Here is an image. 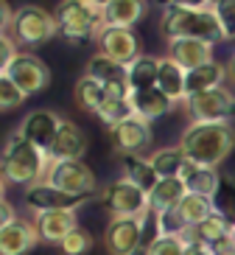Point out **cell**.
Wrapping results in <instances>:
<instances>
[{
  "label": "cell",
  "mask_w": 235,
  "mask_h": 255,
  "mask_svg": "<svg viewBox=\"0 0 235 255\" xmlns=\"http://www.w3.org/2000/svg\"><path fill=\"white\" fill-rule=\"evenodd\" d=\"M182 146L185 157L190 163L219 168L235 149V129L233 124H216V121H193L182 132Z\"/></svg>",
  "instance_id": "1"
},
{
  "label": "cell",
  "mask_w": 235,
  "mask_h": 255,
  "mask_svg": "<svg viewBox=\"0 0 235 255\" xmlns=\"http://www.w3.org/2000/svg\"><path fill=\"white\" fill-rule=\"evenodd\" d=\"M51 154L42 151L39 146H34L31 140H25L20 132L8 137L6 149H3V160H0V171L3 180L11 185H34V182L48 180L51 171Z\"/></svg>",
  "instance_id": "2"
},
{
  "label": "cell",
  "mask_w": 235,
  "mask_h": 255,
  "mask_svg": "<svg viewBox=\"0 0 235 255\" xmlns=\"http://www.w3.org/2000/svg\"><path fill=\"white\" fill-rule=\"evenodd\" d=\"M159 34L168 42H176V39H205L210 45L224 42V31L213 8H162Z\"/></svg>",
  "instance_id": "3"
},
{
  "label": "cell",
  "mask_w": 235,
  "mask_h": 255,
  "mask_svg": "<svg viewBox=\"0 0 235 255\" xmlns=\"http://www.w3.org/2000/svg\"><path fill=\"white\" fill-rule=\"evenodd\" d=\"M53 20H56V34L62 39L87 45L98 39L104 28V8L92 6L87 0H62L53 11Z\"/></svg>",
  "instance_id": "4"
},
{
  "label": "cell",
  "mask_w": 235,
  "mask_h": 255,
  "mask_svg": "<svg viewBox=\"0 0 235 255\" xmlns=\"http://www.w3.org/2000/svg\"><path fill=\"white\" fill-rule=\"evenodd\" d=\"M8 37L23 48L45 45V42H51V37H56V20L42 6H20L14 11V23H11Z\"/></svg>",
  "instance_id": "5"
},
{
  "label": "cell",
  "mask_w": 235,
  "mask_h": 255,
  "mask_svg": "<svg viewBox=\"0 0 235 255\" xmlns=\"http://www.w3.org/2000/svg\"><path fill=\"white\" fill-rule=\"evenodd\" d=\"M101 205L109 210V216H135L143 219L149 213V194L143 188H137L135 182H129L126 177L112 180L101 188L98 194Z\"/></svg>",
  "instance_id": "6"
},
{
  "label": "cell",
  "mask_w": 235,
  "mask_h": 255,
  "mask_svg": "<svg viewBox=\"0 0 235 255\" xmlns=\"http://www.w3.org/2000/svg\"><path fill=\"white\" fill-rule=\"evenodd\" d=\"M185 110L193 121H216V124H233L235 121V93L227 87L199 93L185 98Z\"/></svg>",
  "instance_id": "7"
},
{
  "label": "cell",
  "mask_w": 235,
  "mask_h": 255,
  "mask_svg": "<svg viewBox=\"0 0 235 255\" xmlns=\"http://www.w3.org/2000/svg\"><path fill=\"white\" fill-rule=\"evenodd\" d=\"M143 219L112 216L104 230V244L109 255H140L143 250Z\"/></svg>",
  "instance_id": "8"
},
{
  "label": "cell",
  "mask_w": 235,
  "mask_h": 255,
  "mask_svg": "<svg viewBox=\"0 0 235 255\" xmlns=\"http://www.w3.org/2000/svg\"><path fill=\"white\" fill-rule=\"evenodd\" d=\"M0 76L11 79V82L25 93V96L45 90L48 82H51V70H48V65L39 59L37 53H31V51H20V53H17V59L11 62L6 70H0Z\"/></svg>",
  "instance_id": "9"
},
{
  "label": "cell",
  "mask_w": 235,
  "mask_h": 255,
  "mask_svg": "<svg viewBox=\"0 0 235 255\" xmlns=\"http://www.w3.org/2000/svg\"><path fill=\"white\" fill-rule=\"evenodd\" d=\"M48 182L62 188V191H68V194H73V196H84V199L90 194H95V174L81 160H59V163H51Z\"/></svg>",
  "instance_id": "10"
},
{
  "label": "cell",
  "mask_w": 235,
  "mask_h": 255,
  "mask_svg": "<svg viewBox=\"0 0 235 255\" xmlns=\"http://www.w3.org/2000/svg\"><path fill=\"white\" fill-rule=\"evenodd\" d=\"M109 140H112V149L118 154H146L152 149V140H154L152 121L132 115L123 124L109 129Z\"/></svg>",
  "instance_id": "11"
},
{
  "label": "cell",
  "mask_w": 235,
  "mask_h": 255,
  "mask_svg": "<svg viewBox=\"0 0 235 255\" xmlns=\"http://www.w3.org/2000/svg\"><path fill=\"white\" fill-rule=\"evenodd\" d=\"M84 202H87L84 196H73L68 191H62V188L51 185L48 180L34 182V185L25 188V205L34 213H45V210H76Z\"/></svg>",
  "instance_id": "12"
},
{
  "label": "cell",
  "mask_w": 235,
  "mask_h": 255,
  "mask_svg": "<svg viewBox=\"0 0 235 255\" xmlns=\"http://www.w3.org/2000/svg\"><path fill=\"white\" fill-rule=\"evenodd\" d=\"M87 76H92L95 82H101L106 87V93L112 96H132L129 87V65H121V62L109 59L106 53H95L90 62H87Z\"/></svg>",
  "instance_id": "13"
},
{
  "label": "cell",
  "mask_w": 235,
  "mask_h": 255,
  "mask_svg": "<svg viewBox=\"0 0 235 255\" xmlns=\"http://www.w3.org/2000/svg\"><path fill=\"white\" fill-rule=\"evenodd\" d=\"M98 51L106 53L109 59L121 62V65H132L140 56V39L132 28H115V25H104L98 34Z\"/></svg>",
  "instance_id": "14"
},
{
  "label": "cell",
  "mask_w": 235,
  "mask_h": 255,
  "mask_svg": "<svg viewBox=\"0 0 235 255\" xmlns=\"http://www.w3.org/2000/svg\"><path fill=\"white\" fill-rule=\"evenodd\" d=\"M59 127H62V118L53 113V110H34V113H28L23 118V124H20L17 132H20L25 140H31L34 146H39L42 151L51 154V146H53V140H56Z\"/></svg>",
  "instance_id": "15"
},
{
  "label": "cell",
  "mask_w": 235,
  "mask_h": 255,
  "mask_svg": "<svg viewBox=\"0 0 235 255\" xmlns=\"http://www.w3.org/2000/svg\"><path fill=\"white\" fill-rule=\"evenodd\" d=\"M34 225H37L42 241L62 244L78 227V219H76V210H45V213L34 216Z\"/></svg>",
  "instance_id": "16"
},
{
  "label": "cell",
  "mask_w": 235,
  "mask_h": 255,
  "mask_svg": "<svg viewBox=\"0 0 235 255\" xmlns=\"http://www.w3.org/2000/svg\"><path fill=\"white\" fill-rule=\"evenodd\" d=\"M39 230L34 222H25V219H17L14 225L0 227V255H25L28 250L37 247Z\"/></svg>",
  "instance_id": "17"
},
{
  "label": "cell",
  "mask_w": 235,
  "mask_h": 255,
  "mask_svg": "<svg viewBox=\"0 0 235 255\" xmlns=\"http://www.w3.org/2000/svg\"><path fill=\"white\" fill-rule=\"evenodd\" d=\"M84 151H87V135L81 132V127L68 118H62V127L51 146V160L53 163H59V160H81Z\"/></svg>",
  "instance_id": "18"
},
{
  "label": "cell",
  "mask_w": 235,
  "mask_h": 255,
  "mask_svg": "<svg viewBox=\"0 0 235 255\" xmlns=\"http://www.w3.org/2000/svg\"><path fill=\"white\" fill-rule=\"evenodd\" d=\"M230 230H233V222L221 210H213L202 225L185 227V230H179V236L185 239V244H207V247H213V244L227 239Z\"/></svg>",
  "instance_id": "19"
},
{
  "label": "cell",
  "mask_w": 235,
  "mask_h": 255,
  "mask_svg": "<svg viewBox=\"0 0 235 255\" xmlns=\"http://www.w3.org/2000/svg\"><path fill=\"white\" fill-rule=\"evenodd\" d=\"M185 196H188V185L179 177H159V182L149 194V210H154L157 216H168L179 208Z\"/></svg>",
  "instance_id": "20"
},
{
  "label": "cell",
  "mask_w": 235,
  "mask_h": 255,
  "mask_svg": "<svg viewBox=\"0 0 235 255\" xmlns=\"http://www.w3.org/2000/svg\"><path fill=\"white\" fill-rule=\"evenodd\" d=\"M213 210H216V202H213L210 196L188 194L182 202H179V208H176L174 213H168V216H162V219H174V233H179V230H185V227L202 225Z\"/></svg>",
  "instance_id": "21"
},
{
  "label": "cell",
  "mask_w": 235,
  "mask_h": 255,
  "mask_svg": "<svg viewBox=\"0 0 235 255\" xmlns=\"http://www.w3.org/2000/svg\"><path fill=\"white\" fill-rule=\"evenodd\" d=\"M168 56L182 65L185 70H196L202 65H210L213 59V45L205 39H176V42H168Z\"/></svg>",
  "instance_id": "22"
},
{
  "label": "cell",
  "mask_w": 235,
  "mask_h": 255,
  "mask_svg": "<svg viewBox=\"0 0 235 255\" xmlns=\"http://www.w3.org/2000/svg\"><path fill=\"white\" fill-rule=\"evenodd\" d=\"M179 180L188 185V194H199V196H216L221 188V177L216 168H207V165H199V163H185Z\"/></svg>",
  "instance_id": "23"
},
{
  "label": "cell",
  "mask_w": 235,
  "mask_h": 255,
  "mask_svg": "<svg viewBox=\"0 0 235 255\" xmlns=\"http://www.w3.org/2000/svg\"><path fill=\"white\" fill-rule=\"evenodd\" d=\"M227 79H230L227 65H221V62H210V65H202V68H196V70H188L185 98L207 93V90H216V87H221Z\"/></svg>",
  "instance_id": "24"
},
{
  "label": "cell",
  "mask_w": 235,
  "mask_h": 255,
  "mask_svg": "<svg viewBox=\"0 0 235 255\" xmlns=\"http://www.w3.org/2000/svg\"><path fill=\"white\" fill-rule=\"evenodd\" d=\"M149 11L146 0H112L104 8V25H115V28H132L140 23Z\"/></svg>",
  "instance_id": "25"
},
{
  "label": "cell",
  "mask_w": 235,
  "mask_h": 255,
  "mask_svg": "<svg viewBox=\"0 0 235 255\" xmlns=\"http://www.w3.org/2000/svg\"><path fill=\"white\" fill-rule=\"evenodd\" d=\"M129 101H132V110H135L137 118H146V121L162 118V115L171 113L174 104H176V101H171L159 87H154V90H143V93H132Z\"/></svg>",
  "instance_id": "26"
},
{
  "label": "cell",
  "mask_w": 235,
  "mask_h": 255,
  "mask_svg": "<svg viewBox=\"0 0 235 255\" xmlns=\"http://www.w3.org/2000/svg\"><path fill=\"white\" fill-rule=\"evenodd\" d=\"M121 165H123V177L135 182L137 188H143L146 194H152L154 185L159 182V174L154 171L152 160L146 154H121Z\"/></svg>",
  "instance_id": "27"
},
{
  "label": "cell",
  "mask_w": 235,
  "mask_h": 255,
  "mask_svg": "<svg viewBox=\"0 0 235 255\" xmlns=\"http://www.w3.org/2000/svg\"><path fill=\"white\" fill-rule=\"evenodd\" d=\"M185 82H188V70L182 65H176L171 56H159V79L157 87L165 93L171 101H185Z\"/></svg>",
  "instance_id": "28"
},
{
  "label": "cell",
  "mask_w": 235,
  "mask_h": 255,
  "mask_svg": "<svg viewBox=\"0 0 235 255\" xmlns=\"http://www.w3.org/2000/svg\"><path fill=\"white\" fill-rule=\"evenodd\" d=\"M157 79H159V56L140 53V56L129 65V87H132V93L154 90V87H157Z\"/></svg>",
  "instance_id": "29"
},
{
  "label": "cell",
  "mask_w": 235,
  "mask_h": 255,
  "mask_svg": "<svg viewBox=\"0 0 235 255\" xmlns=\"http://www.w3.org/2000/svg\"><path fill=\"white\" fill-rule=\"evenodd\" d=\"M73 98H76V104L87 113H98L101 104L106 101V87L101 82H95L92 76L84 73L81 79L76 82V90H73Z\"/></svg>",
  "instance_id": "30"
},
{
  "label": "cell",
  "mask_w": 235,
  "mask_h": 255,
  "mask_svg": "<svg viewBox=\"0 0 235 255\" xmlns=\"http://www.w3.org/2000/svg\"><path fill=\"white\" fill-rule=\"evenodd\" d=\"M149 160H152L154 171H157L159 177H179L182 168H185V163H188L182 146H165V149H157V151L149 154Z\"/></svg>",
  "instance_id": "31"
},
{
  "label": "cell",
  "mask_w": 235,
  "mask_h": 255,
  "mask_svg": "<svg viewBox=\"0 0 235 255\" xmlns=\"http://www.w3.org/2000/svg\"><path fill=\"white\" fill-rule=\"evenodd\" d=\"M95 115L112 129V127H118V124H123L126 118H132L135 110H132V101L126 96H112V93H106V101L101 104V110Z\"/></svg>",
  "instance_id": "32"
},
{
  "label": "cell",
  "mask_w": 235,
  "mask_h": 255,
  "mask_svg": "<svg viewBox=\"0 0 235 255\" xmlns=\"http://www.w3.org/2000/svg\"><path fill=\"white\" fill-rule=\"evenodd\" d=\"M185 239L179 236V233H174V230H168V233H162L157 241H154L152 247H149V253L146 255H185Z\"/></svg>",
  "instance_id": "33"
},
{
  "label": "cell",
  "mask_w": 235,
  "mask_h": 255,
  "mask_svg": "<svg viewBox=\"0 0 235 255\" xmlns=\"http://www.w3.org/2000/svg\"><path fill=\"white\" fill-rule=\"evenodd\" d=\"M59 247H62L65 255H84V253H90L92 250V236H90V230H84V227L78 225L68 239L62 241Z\"/></svg>",
  "instance_id": "34"
},
{
  "label": "cell",
  "mask_w": 235,
  "mask_h": 255,
  "mask_svg": "<svg viewBox=\"0 0 235 255\" xmlns=\"http://www.w3.org/2000/svg\"><path fill=\"white\" fill-rule=\"evenodd\" d=\"M23 101H25V93L20 90L11 79L0 76V110H3V113H11L17 107H23Z\"/></svg>",
  "instance_id": "35"
},
{
  "label": "cell",
  "mask_w": 235,
  "mask_h": 255,
  "mask_svg": "<svg viewBox=\"0 0 235 255\" xmlns=\"http://www.w3.org/2000/svg\"><path fill=\"white\" fill-rule=\"evenodd\" d=\"M213 11H216V17L221 23L224 39H235V0H216Z\"/></svg>",
  "instance_id": "36"
},
{
  "label": "cell",
  "mask_w": 235,
  "mask_h": 255,
  "mask_svg": "<svg viewBox=\"0 0 235 255\" xmlns=\"http://www.w3.org/2000/svg\"><path fill=\"white\" fill-rule=\"evenodd\" d=\"M17 42L11 37H8V34H3V37H0V70H6L8 65H11V62L17 59Z\"/></svg>",
  "instance_id": "37"
},
{
  "label": "cell",
  "mask_w": 235,
  "mask_h": 255,
  "mask_svg": "<svg viewBox=\"0 0 235 255\" xmlns=\"http://www.w3.org/2000/svg\"><path fill=\"white\" fill-rule=\"evenodd\" d=\"M159 8H171V6H179V8H213L210 0H157Z\"/></svg>",
  "instance_id": "38"
},
{
  "label": "cell",
  "mask_w": 235,
  "mask_h": 255,
  "mask_svg": "<svg viewBox=\"0 0 235 255\" xmlns=\"http://www.w3.org/2000/svg\"><path fill=\"white\" fill-rule=\"evenodd\" d=\"M17 216H14V208H11V202H0V227H6V225H14Z\"/></svg>",
  "instance_id": "39"
},
{
  "label": "cell",
  "mask_w": 235,
  "mask_h": 255,
  "mask_svg": "<svg viewBox=\"0 0 235 255\" xmlns=\"http://www.w3.org/2000/svg\"><path fill=\"white\" fill-rule=\"evenodd\" d=\"M185 255H216V253H213V247H207V244H188V247H185Z\"/></svg>",
  "instance_id": "40"
},
{
  "label": "cell",
  "mask_w": 235,
  "mask_h": 255,
  "mask_svg": "<svg viewBox=\"0 0 235 255\" xmlns=\"http://www.w3.org/2000/svg\"><path fill=\"white\" fill-rule=\"evenodd\" d=\"M227 73H230V82L235 84V53L230 56V62H227Z\"/></svg>",
  "instance_id": "41"
},
{
  "label": "cell",
  "mask_w": 235,
  "mask_h": 255,
  "mask_svg": "<svg viewBox=\"0 0 235 255\" xmlns=\"http://www.w3.org/2000/svg\"><path fill=\"white\" fill-rule=\"evenodd\" d=\"M87 3H92V6H98V8H106L112 0H87Z\"/></svg>",
  "instance_id": "42"
},
{
  "label": "cell",
  "mask_w": 235,
  "mask_h": 255,
  "mask_svg": "<svg viewBox=\"0 0 235 255\" xmlns=\"http://www.w3.org/2000/svg\"><path fill=\"white\" fill-rule=\"evenodd\" d=\"M230 241L235 244V225H233V230H230Z\"/></svg>",
  "instance_id": "43"
},
{
  "label": "cell",
  "mask_w": 235,
  "mask_h": 255,
  "mask_svg": "<svg viewBox=\"0 0 235 255\" xmlns=\"http://www.w3.org/2000/svg\"><path fill=\"white\" fill-rule=\"evenodd\" d=\"M210 3H216V0H210Z\"/></svg>",
  "instance_id": "44"
}]
</instances>
